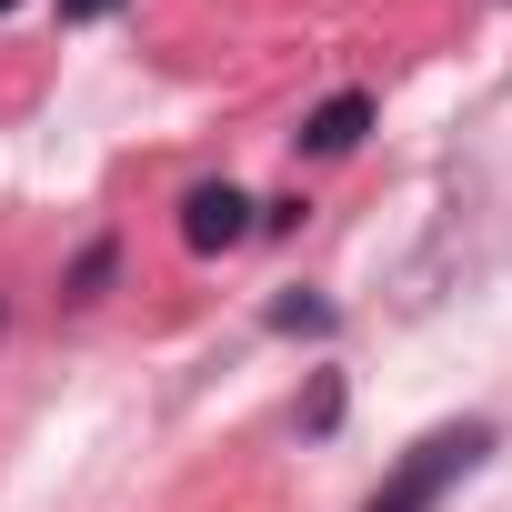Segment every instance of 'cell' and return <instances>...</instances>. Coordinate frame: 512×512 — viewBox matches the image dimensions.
<instances>
[{"mask_svg": "<svg viewBox=\"0 0 512 512\" xmlns=\"http://www.w3.org/2000/svg\"><path fill=\"white\" fill-rule=\"evenodd\" d=\"M482 452H492V422H442V432H422V442L392 462V482H382L362 512H432V502H442Z\"/></svg>", "mask_w": 512, "mask_h": 512, "instance_id": "6da1fadb", "label": "cell"}, {"mask_svg": "<svg viewBox=\"0 0 512 512\" xmlns=\"http://www.w3.org/2000/svg\"><path fill=\"white\" fill-rule=\"evenodd\" d=\"M251 211H262L251 191H231V181H191V191H181V241L211 262V251H231V241H251V231H262Z\"/></svg>", "mask_w": 512, "mask_h": 512, "instance_id": "7a4b0ae2", "label": "cell"}, {"mask_svg": "<svg viewBox=\"0 0 512 512\" xmlns=\"http://www.w3.org/2000/svg\"><path fill=\"white\" fill-rule=\"evenodd\" d=\"M372 121H382V101H372V91H332L292 141H302L312 161H342V151H362V131H372Z\"/></svg>", "mask_w": 512, "mask_h": 512, "instance_id": "3957f363", "label": "cell"}, {"mask_svg": "<svg viewBox=\"0 0 512 512\" xmlns=\"http://www.w3.org/2000/svg\"><path fill=\"white\" fill-rule=\"evenodd\" d=\"M121 272V241H91L81 262H71V302H101V282Z\"/></svg>", "mask_w": 512, "mask_h": 512, "instance_id": "277c9868", "label": "cell"}, {"mask_svg": "<svg viewBox=\"0 0 512 512\" xmlns=\"http://www.w3.org/2000/svg\"><path fill=\"white\" fill-rule=\"evenodd\" d=\"M272 332H332V302H302V292H282V302H272Z\"/></svg>", "mask_w": 512, "mask_h": 512, "instance_id": "5b68a950", "label": "cell"}, {"mask_svg": "<svg viewBox=\"0 0 512 512\" xmlns=\"http://www.w3.org/2000/svg\"><path fill=\"white\" fill-rule=\"evenodd\" d=\"M332 422H342V372H322V382H312V412H302V432H332Z\"/></svg>", "mask_w": 512, "mask_h": 512, "instance_id": "8992f818", "label": "cell"}, {"mask_svg": "<svg viewBox=\"0 0 512 512\" xmlns=\"http://www.w3.org/2000/svg\"><path fill=\"white\" fill-rule=\"evenodd\" d=\"M111 11H121V0H61V21H71V31H81V21H111Z\"/></svg>", "mask_w": 512, "mask_h": 512, "instance_id": "52a82bcc", "label": "cell"}, {"mask_svg": "<svg viewBox=\"0 0 512 512\" xmlns=\"http://www.w3.org/2000/svg\"><path fill=\"white\" fill-rule=\"evenodd\" d=\"M11 11H21V0H0V21H11Z\"/></svg>", "mask_w": 512, "mask_h": 512, "instance_id": "ba28073f", "label": "cell"}]
</instances>
